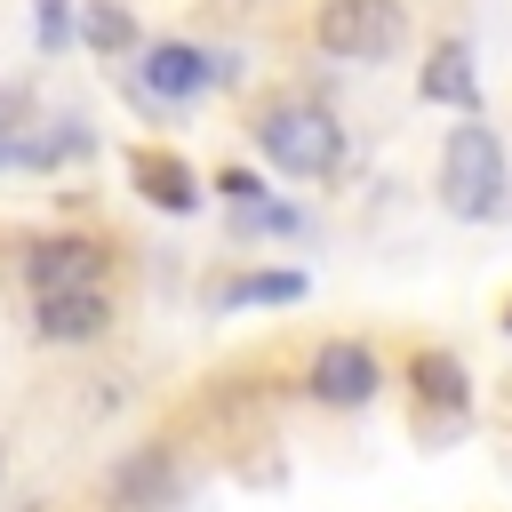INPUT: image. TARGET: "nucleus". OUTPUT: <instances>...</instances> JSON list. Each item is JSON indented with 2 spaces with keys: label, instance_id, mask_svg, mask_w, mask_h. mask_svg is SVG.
Wrapping results in <instances>:
<instances>
[{
  "label": "nucleus",
  "instance_id": "f257e3e1",
  "mask_svg": "<svg viewBox=\"0 0 512 512\" xmlns=\"http://www.w3.org/2000/svg\"><path fill=\"white\" fill-rule=\"evenodd\" d=\"M248 136H256V160L272 168V176H288V184H328L336 168H344V120L320 104V96H304V88H280V96H264L256 112H248Z\"/></svg>",
  "mask_w": 512,
  "mask_h": 512
},
{
  "label": "nucleus",
  "instance_id": "f03ea898",
  "mask_svg": "<svg viewBox=\"0 0 512 512\" xmlns=\"http://www.w3.org/2000/svg\"><path fill=\"white\" fill-rule=\"evenodd\" d=\"M432 184H440V208L456 216V224H496L504 216V200H512V160H504V136L472 112V120H456L448 136H440V168H432Z\"/></svg>",
  "mask_w": 512,
  "mask_h": 512
},
{
  "label": "nucleus",
  "instance_id": "7ed1b4c3",
  "mask_svg": "<svg viewBox=\"0 0 512 512\" xmlns=\"http://www.w3.org/2000/svg\"><path fill=\"white\" fill-rule=\"evenodd\" d=\"M312 48L336 56V64H384V56L408 48V0H320Z\"/></svg>",
  "mask_w": 512,
  "mask_h": 512
},
{
  "label": "nucleus",
  "instance_id": "20e7f679",
  "mask_svg": "<svg viewBox=\"0 0 512 512\" xmlns=\"http://www.w3.org/2000/svg\"><path fill=\"white\" fill-rule=\"evenodd\" d=\"M296 392H304L312 408H328V416H360V408L384 392V352H376L368 336H320V344L304 352Z\"/></svg>",
  "mask_w": 512,
  "mask_h": 512
},
{
  "label": "nucleus",
  "instance_id": "39448f33",
  "mask_svg": "<svg viewBox=\"0 0 512 512\" xmlns=\"http://www.w3.org/2000/svg\"><path fill=\"white\" fill-rule=\"evenodd\" d=\"M240 72V56H216V48H192V40H144L136 48V80L144 96L160 104H200L208 88H224Z\"/></svg>",
  "mask_w": 512,
  "mask_h": 512
},
{
  "label": "nucleus",
  "instance_id": "423d86ee",
  "mask_svg": "<svg viewBox=\"0 0 512 512\" xmlns=\"http://www.w3.org/2000/svg\"><path fill=\"white\" fill-rule=\"evenodd\" d=\"M104 264H112V248H104L96 232H32V240H24V256H16V272H24V288H32V296L104 288Z\"/></svg>",
  "mask_w": 512,
  "mask_h": 512
},
{
  "label": "nucleus",
  "instance_id": "0eeeda50",
  "mask_svg": "<svg viewBox=\"0 0 512 512\" xmlns=\"http://www.w3.org/2000/svg\"><path fill=\"white\" fill-rule=\"evenodd\" d=\"M96 496H104V512H168L184 496V464H176L168 440H144V448H128V456L104 464Z\"/></svg>",
  "mask_w": 512,
  "mask_h": 512
},
{
  "label": "nucleus",
  "instance_id": "6e6552de",
  "mask_svg": "<svg viewBox=\"0 0 512 512\" xmlns=\"http://www.w3.org/2000/svg\"><path fill=\"white\" fill-rule=\"evenodd\" d=\"M400 384H408V400H416V424H424V432H440V424H464V416H472V368H464L448 344H416V352L400 360Z\"/></svg>",
  "mask_w": 512,
  "mask_h": 512
},
{
  "label": "nucleus",
  "instance_id": "1a4fd4ad",
  "mask_svg": "<svg viewBox=\"0 0 512 512\" xmlns=\"http://www.w3.org/2000/svg\"><path fill=\"white\" fill-rule=\"evenodd\" d=\"M112 328V288H64V296H32V344H96Z\"/></svg>",
  "mask_w": 512,
  "mask_h": 512
},
{
  "label": "nucleus",
  "instance_id": "9d476101",
  "mask_svg": "<svg viewBox=\"0 0 512 512\" xmlns=\"http://www.w3.org/2000/svg\"><path fill=\"white\" fill-rule=\"evenodd\" d=\"M128 184H136L160 216H192V208L208 200L200 168H192L184 152H160V144H136V152H128Z\"/></svg>",
  "mask_w": 512,
  "mask_h": 512
},
{
  "label": "nucleus",
  "instance_id": "9b49d317",
  "mask_svg": "<svg viewBox=\"0 0 512 512\" xmlns=\"http://www.w3.org/2000/svg\"><path fill=\"white\" fill-rule=\"evenodd\" d=\"M416 96H424V104H448L456 120H472V112H480V72H472V40H440V48L424 56V72H416Z\"/></svg>",
  "mask_w": 512,
  "mask_h": 512
},
{
  "label": "nucleus",
  "instance_id": "f8f14e48",
  "mask_svg": "<svg viewBox=\"0 0 512 512\" xmlns=\"http://www.w3.org/2000/svg\"><path fill=\"white\" fill-rule=\"evenodd\" d=\"M304 272L296 264H256V272H224L216 288H208V304L216 312H248V304H304Z\"/></svg>",
  "mask_w": 512,
  "mask_h": 512
},
{
  "label": "nucleus",
  "instance_id": "ddd939ff",
  "mask_svg": "<svg viewBox=\"0 0 512 512\" xmlns=\"http://www.w3.org/2000/svg\"><path fill=\"white\" fill-rule=\"evenodd\" d=\"M80 40H88L96 56H136V48H144V32H136V16H128L120 0H80Z\"/></svg>",
  "mask_w": 512,
  "mask_h": 512
},
{
  "label": "nucleus",
  "instance_id": "4468645a",
  "mask_svg": "<svg viewBox=\"0 0 512 512\" xmlns=\"http://www.w3.org/2000/svg\"><path fill=\"white\" fill-rule=\"evenodd\" d=\"M248 240H296L304 232V208H288V200H256V208H240L232 216Z\"/></svg>",
  "mask_w": 512,
  "mask_h": 512
},
{
  "label": "nucleus",
  "instance_id": "2eb2a0df",
  "mask_svg": "<svg viewBox=\"0 0 512 512\" xmlns=\"http://www.w3.org/2000/svg\"><path fill=\"white\" fill-rule=\"evenodd\" d=\"M32 40H40V56H64L72 48V0H32Z\"/></svg>",
  "mask_w": 512,
  "mask_h": 512
},
{
  "label": "nucleus",
  "instance_id": "dca6fc26",
  "mask_svg": "<svg viewBox=\"0 0 512 512\" xmlns=\"http://www.w3.org/2000/svg\"><path fill=\"white\" fill-rule=\"evenodd\" d=\"M208 192H216V200H224L232 216H240V208H256V200H272L256 168H216V176H208Z\"/></svg>",
  "mask_w": 512,
  "mask_h": 512
},
{
  "label": "nucleus",
  "instance_id": "f3484780",
  "mask_svg": "<svg viewBox=\"0 0 512 512\" xmlns=\"http://www.w3.org/2000/svg\"><path fill=\"white\" fill-rule=\"evenodd\" d=\"M32 112H40V104H32V88H24V80H8V88H0V144H8V136H24V128H32Z\"/></svg>",
  "mask_w": 512,
  "mask_h": 512
},
{
  "label": "nucleus",
  "instance_id": "a211bd4d",
  "mask_svg": "<svg viewBox=\"0 0 512 512\" xmlns=\"http://www.w3.org/2000/svg\"><path fill=\"white\" fill-rule=\"evenodd\" d=\"M504 336H512V296H504Z\"/></svg>",
  "mask_w": 512,
  "mask_h": 512
},
{
  "label": "nucleus",
  "instance_id": "6ab92c4d",
  "mask_svg": "<svg viewBox=\"0 0 512 512\" xmlns=\"http://www.w3.org/2000/svg\"><path fill=\"white\" fill-rule=\"evenodd\" d=\"M0 480H8V448H0Z\"/></svg>",
  "mask_w": 512,
  "mask_h": 512
}]
</instances>
